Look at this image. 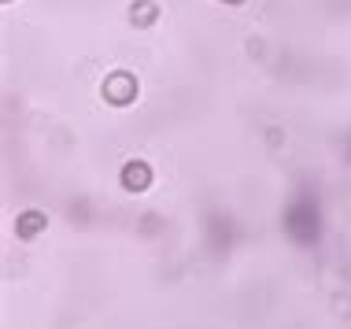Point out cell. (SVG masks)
<instances>
[{"label":"cell","mask_w":351,"mask_h":329,"mask_svg":"<svg viewBox=\"0 0 351 329\" xmlns=\"http://www.w3.org/2000/svg\"><path fill=\"white\" fill-rule=\"evenodd\" d=\"M104 97L111 100V104H130V100L137 97V78L126 71H115L104 78Z\"/></svg>","instance_id":"cell-1"},{"label":"cell","mask_w":351,"mask_h":329,"mask_svg":"<svg viewBox=\"0 0 351 329\" xmlns=\"http://www.w3.org/2000/svg\"><path fill=\"white\" fill-rule=\"evenodd\" d=\"M122 185H126L130 193H141L152 185V167L145 163V159H134V163L122 167Z\"/></svg>","instance_id":"cell-2"},{"label":"cell","mask_w":351,"mask_h":329,"mask_svg":"<svg viewBox=\"0 0 351 329\" xmlns=\"http://www.w3.org/2000/svg\"><path fill=\"white\" fill-rule=\"evenodd\" d=\"M49 226V219H45L41 211H26V215H19V222H15V230H19V237L23 241H34L37 233Z\"/></svg>","instance_id":"cell-3"},{"label":"cell","mask_w":351,"mask_h":329,"mask_svg":"<svg viewBox=\"0 0 351 329\" xmlns=\"http://www.w3.org/2000/svg\"><path fill=\"white\" fill-rule=\"evenodd\" d=\"M130 19H134V23H152V19H156V4L141 0V4L134 8V12H130Z\"/></svg>","instance_id":"cell-4"},{"label":"cell","mask_w":351,"mask_h":329,"mask_svg":"<svg viewBox=\"0 0 351 329\" xmlns=\"http://www.w3.org/2000/svg\"><path fill=\"white\" fill-rule=\"evenodd\" d=\"M226 4H241V0H226Z\"/></svg>","instance_id":"cell-5"}]
</instances>
